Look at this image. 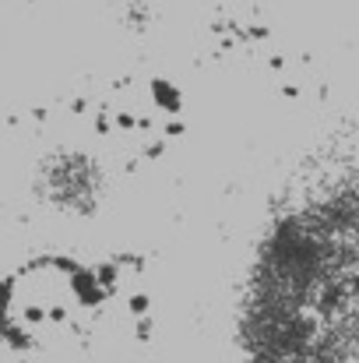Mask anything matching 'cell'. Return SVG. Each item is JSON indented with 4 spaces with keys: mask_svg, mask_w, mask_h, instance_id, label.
I'll list each match as a JSON object with an SVG mask.
<instances>
[{
    "mask_svg": "<svg viewBox=\"0 0 359 363\" xmlns=\"http://www.w3.org/2000/svg\"><path fill=\"white\" fill-rule=\"evenodd\" d=\"M246 363H359V152L275 219L243 303Z\"/></svg>",
    "mask_w": 359,
    "mask_h": 363,
    "instance_id": "cell-1",
    "label": "cell"
}]
</instances>
